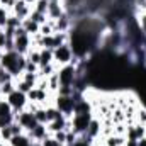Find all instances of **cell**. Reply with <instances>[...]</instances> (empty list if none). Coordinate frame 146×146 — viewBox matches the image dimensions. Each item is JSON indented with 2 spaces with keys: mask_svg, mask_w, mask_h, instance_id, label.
I'll list each match as a JSON object with an SVG mask.
<instances>
[{
  "mask_svg": "<svg viewBox=\"0 0 146 146\" xmlns=\"http://www.w3.org/2000/svg\"><path fill=\"white\" fill-rule=\"evenodd\" d=\"M73 58H75V54H73V51H72V48H70L68 42L53 49V61H54L60 68L65 66V65H70Z\"/></svg>",
  "mask_w": 146,
  "mask_h": 146,
  "instance_id": "6da1fadb",
  "label": "cell"
},
{
  "mask_svg": "<svg viewBox=\"0 0 146 146\" xmlns=\"http://www.w3.org/2000/svg\"><path fill=\"white\" fill-rule=\"evenodd\" d=\"M14 121L15 122H19L22 127H24V133H29L31 129H34L37 124V119L36 115L33 114V112H29V110H21V112H17V114H14Z\"/></svg>",
  "mask_w": 146,
  "mask_h": 146,
  "instance_id": "7a4b0ae2",
  "label": "cell"
},
{
  "mask_svg": "<svg viewBox=\"0 0 146 146\" xmlns=\"http://www.w3.org/2000/svg\"><path fill=\"white\" fill-rule=\"evenodd\" d=\"M92 117H94V114H73L72 117H70V119H72L73 131H75L76 134L87 133V127H88Z\"/></svg>",
  "mask_w": 146,
  "mask_h": 146,
  "instance_id": "3957f363",
  "label": "cell"
},
{
  "mask_svg": "<svg viewBox=\"0 0 146 146\" xmlns=\"http://www.w3.org/2000/svg\"><path fill=\"white\" fill-rule=\"evenodd\" d=\"M7 99V102H9V106L12 107L14 110V114H17V112H21V110L26 109V104H27V95L26 94H22V92H19V90H14L9 97H5Z\"/></svg>",
  "mask_w": 146,
  "mask_h": 146,
  "instance_id": "277c9868",
  "label": "cell"
},
{
  "mask_svg": "<svg viewBox=\"0 0 146 146\" xmlns=\"http://www.w3.org/2000/svg\"><path fill=\"white\" fill-rule=\"evenodd\" d=\"M75 76H76V68L73 65H65L58 70V78H60V85L63 87H73L75 83Z\"/></svg>",
  "mask_w": 146,
  "mask_h": 146,
  "instance_id": "5b68a950",
  "label": "cell"
},
{
  "mask_svg": "<svg viewBox=\"0 0 146 146\" xmlns=\"http://www.w3.org/2000/svg\"><path fill=\"white\" fill-rule=\"evenodd\" d=\"M31 10H33V7L29 3H26L24 0H21V2H15V5L12 9V14L17 15L21 21H24V19H27L31 15Z\"/></svg>",
  "mask_w": 146,
  "mask_h": 146,
  "instance_id": "8992f818",
  "label": "cell"
},
{
  "mask_svg": "<svg viewBox=\"0 0 146 146\" xmlns=\"http://www.w3.org/2000/svg\"><path fill=\"white\" fill-rule=\"evenodd\" d=\"M29 138H31V141H42L46 136H49V133H48V127H46V124H37L34 129H31L29 133H26Z\"/></svg>",
  "mask_w": 146,
  "mask_h": 146,
  "instance_id": "52a82bcc",
  "label": "cell"
},
{
  "mask_svg": "<svg viewBox=\"0 0 146 146\" xmlns=\"http://www.w3.org/2000/svg\"><path fill=\"white\" fill-rule=\"evenodd\" d=\"M66 119H68V117L63 114L61 117H58V119H54V121L48 122V124H46V127H48V133H49V134H54V133H58V131H65Z\"/></svg>",
  "mask_w": 146,
  "mask_h": 146,
  "instance_id": "ba28073f",
  "label": "cell"
},
{
  "mask_svg": "<svg viewBox=\"0 0 146 146\" xmlns=\"http://www.w3.org/2000/svg\"><path fill=\"white\" fill-rule=\"evenodd\" d=\"M100 129H102V121H99L97 117H92L88 127H87V136H90L92 139H95L97 136H100Z\"/></svg>",
  "mask_w": 146,
  "mask_h": 146,
  "instance_id": "9c48e42d",
  "label": "cell"
},
{
  "mask_svg": "<svg viewBox=\"0 0 146 146\" xmlns=\"http://www.w3.org/2000/svg\"><path fill=\"white\" fill-rule=\"evenodd\" d=\"M22 27L26 29V33H27L29 36H33V34H37V33H39V27H41V26L36 24L33 19H29V17H27V19H24V21H22Z\"/></svg>",
  "mask_w": 146,
  "mask_h": 146,
  "instance_id": "30bf717a",
  "label": "cell"
},
{
  "mask_svg": "<svg viewBox=\"0 0 146 146\" xmlns=\"http://www.w3.org/2000/svg\"><path fill=\"white\" fill-rule=\"evenodd\" d=\"M49 63H53V49L41 48V63H39V66H44V65H49Z\"/></svg>",
  "mask_w": 146,
  "mask_h": 146,
  "instance_id": "8fae6325",
  "label": "cell"
},
{
  "mask_svg": "<svg viewBox=\"0 0 146 146\" xmlns=\"http://www.w3.org/2000/svg\"><path fill=\"white\" fill-rule=\"evenodd\" d=\"M14 90H15V82H14V80H12V82H5V83L0 85V97H2V99H3V97H9Z\"/></svg>",
  "mask_w": 146,
  "mask_h": 146,
  "instance_id": "7c38bea8",
  "label": "cell"
},
{
  "mask_svg": "<svg viewBox=\"0 0 146 146\" xmlns=\"http://www.w3.org/2000/svg\"><path fill=\"white\" fill-rule=\"evenodd\" d=\"M72 146H94V139L83 133V134H78L76 136V139H75V143Z\"/></svg>",
  "mask_w": 146,
  "mask_h": 146,
  "instance_id": "4fadbf2b",
  "label": "cell"
},
{
  "mask_svg": "<svg viewBox=\"0 0 146 146\" xmlns=\"http://www.w3.org/2000/svg\"><path fill=\"white\" fill-rule=\"evenodd\" d=\"M58 88H60V78H58V72H56L51 76H48V90L49 92H58Z\"/></svg>",
  "mask_w": 146,
  "mask_h": 146,
  "instance_id": "5bb4252c",
  "label": "cell"
},
{
  "mask_svg": "<svg viewBox=\"0 0 146 146\" xmlns=\"http://www.w3.org/2000/svg\"><path fill=\"white\" fill-rule=\"evenodd\" d=\"M29 19H33L36 24L39 26H42V24H46V21H48V15L46 14H42V12H37V10H31V15H29Z\"/></svg>",
  "mask_w": 146,
  "mask_h": 146,
  "instance_id": "9a60e30c",
  "label": "cell"
},
{
  "mask_svg": "<svg viewBox=\"0 0 146 146\" xmlns=\"http://www.w3.org/2000/svg\"><path fill=\"white\" fill-rule=\"evenodd\" d=\"M48 7H49V0H36V3H34V10L42 12L46 15H48Z\"/></svg>",
  "mask_w": 146,
  "mask_h": 146,
  "instance_id": "2e32d148",
  "label": "cell"
},
{
  "mask_svg": "<svg viewBox=\"0 0 146 146\" xmlns=\"http://www.w3.org/2000/svg\"><path fill=\"white\" fill-rule=\"evenodd\" d=\"M9 127H10V133H12V136H19V134H24V127L19 124V122H12V124H9Z\"/></svg>",
  "mask_w": 146,
  "mask_h": 146,
  "instance_id": "e0dca14e",
  "label": "cell"
},
{
  "mask_svg": "<svg viewBox=\"0 0 146 146\" xmlns=\"http://www.w3.org/2000/svg\"><path fill=\"white\" fill-rule=\"evenodd\" d=\"M34 115H36L37 122H41V124H48V121H46V109L39 107V109L34 112Z\"/></svg>",
  "mask_w": 146,
  "mask_h": 146,
  "instance_id": "ac0fdd59",
  "label": "cell"
},
{
  "mask_svg": "<svg viewBox=\"0 0 146 146\" xmlns=\"http://www.w3.org/2000/svg\"><path fill=\"white\" fill-rule=\"evenodd\" d=\"M41 146H61V145L53 138V134H49V136H46V138L41 141Z\"/></svg>",
  "mask_w": 146,
  "mask_h": 146,
  "instance_id": "d6986e66",
  "label": "cell"
},
{
  "mask_svg": "<svg viewBox=\"0 0 146 146\" xmlns=\"http://www.w3.org/2000/svg\"><path fill=\"white\" fill-rule=\"evenodd\" d=\"M53 138L60 143V145H66V131H58L53 134Z\"/></svg>",
  "mask_w": 146,
  "mask_h": 146,
  "instance_id": "ffe728a7",
  "label": "cell"
},
{
  "mask_svg": "<svg viewBox=\"0 0 146 146\" xmlns=\"http://www.w3.org/2000/svg\"><path fill=\"white\" fill-rule=\"evenodd\" d=\"M138 146H146V138H141V139H138Z\"/></svg>",
  "mask_w": 146,
  "mask_h": 146,
  "instance_id": "44dd1931",
  "label": "cell"
},
{
  "mask_svg": "<svg viewBox=\"0 0 146 146\" xmlns=\"http://www.w3.org/2000/svg\"><path fill=\"white\" fill-rule=\"evenodd\" d=\"M3 53H5V51H3V49H0V61H2V56H3Z\"/></svg>",
  "mask_w": 146,
  "mask_h": 146,
  "instance_id": "7402d4cb",
  "label": "cell"
},
{
  "mask_svg": "<svg viewBox=\"0 0 146 146\" xmlns=\"http://www.w3.org/2000/svg\"><path fill=\"white\" fill-rule=\"evenodd\" d=\"M145 138H146V136H145Z\"/></svg>",
  "mask_w": 146,
  "mask_h": 146,
  "instance_id": "603a6c76",
  "label": "cell"
}]
</instances>
